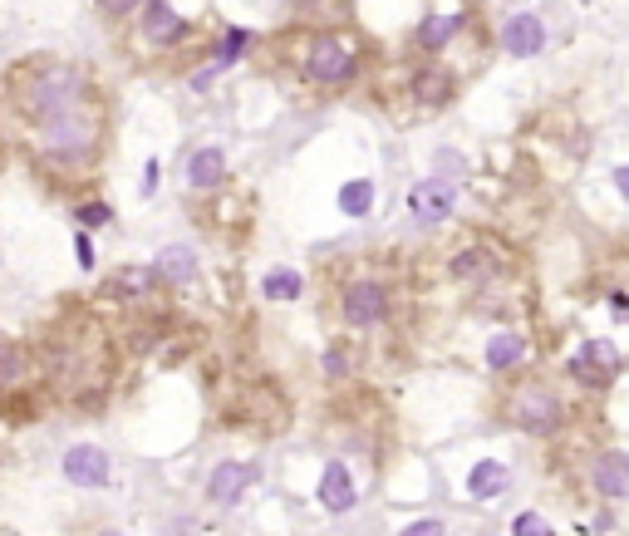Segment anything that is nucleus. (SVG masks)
I'll return each mask as SVG.
<instances>
[{
    "mask_svg": "<svg viewBox=\"0 0 629 536\" xmlns=\"http://www.w3.org/2000/svg\"><path fill=\"white\" fill-rule=\"evenodd\" d=\"M45 369H50L55 394L84 404L109 384V345H104V335L94 325H64V330L50 335Z\"/></svg>",
    "mask_w": 629,
    "mask_h": 536,
    "instance_id": "nucleus-1",
    "label": "nucleus"
},
{
    "mask_svg": "<svg viewBox=\"0 0 629 536\" xmlns=\"http://www.w3.org/2000/svg\"><path fill=\"white\" fill-rule=\"evenodd\" d=\"M84 104V74L74 64H35L15 79V109L25 119L45 123Z\"/></svg>",
    "mask_w": 629,
    "mask_h": 536,
    "instance_id": "nucleus-2",
    "label": "nucleus"
},
{
    "mask_svg": "<svg viewBox=\"0 0 629 536\" xmlns=\"http://www.w3.org/2000/svg\"><path fill=\"white\" fill-rule=\"evenodd\" d=\"M35 138H40V153H45V158H55V163H74V158H84V153L94 148L99 123H94V114L79 104V109H69V114H59V119H45Z\"/></svg>",
    "mask_w": 629,
    "mask_h": 536,
    "instance_id": "nucleus-3",
    "label": "nucleus"
},
{
    "mask_svg": "<svg viewBox=\"0 0 629 536\" xmlns=\"http://www.w3.org/2000/svg\"><path fill=\"white\" fill-rule=\"evenodd\" d=\"M512 418L521 428H531V433H551L561 423V399L546 394V389H521L512 399Z\"/></svg>",
    "mask_w": 629,
    "mask_h": 536,
    "instance_id": "nucleus-4",
    "label": "nucleus"
},
{
    "mask_svg": "<svg viewBox=\"0 0 629 536\" xmlns=\"http://www.w3.org/2000/svg\"><path fill=\"white\" fill-rule=\"evenodd\" d=\"M64 477H69L74 487H104V482H109V453L94 448V443L69 448V453H64Z\"/></svg>",
    "mask_w": 629,
    "mask_h": 536,
    "instance_id": "nucleus-5",
    "label": "nucleus"
},
{
    "mask_svg": "<svg viewBox=\"0 0 629 536\" xmlns=\"http://www.w3.org/2000/svg\"><path fill=\"white\" fill-rule=\"evenodd\" d=\"M571 369H575V379H585V384H605V379L620 369V350H615L610 340H590V345L571 359Z\"/></svg>",
    "mask_w": 629,
    "mask_h": 536,
    "instance_id": "nucleus-6",
    "label": "nucleus"
},
{
    "mask_svg": "<svg viewBox=\"0 0 629 536\" xmlns=\"http://www.w3.org/2000/svg\"><path fill=\"white\" fill-rule=\"evenodd\" d=\"M408 207H413V217L418 222H443L448 212H453V187L448 182H418L413 192H408Z\"/></svg>",
    "mask_w": 629,
    "mask_h": 536,
    "instance_id": "nucleus-7",
    "label": "nucleus"
},
{
    "mask_svg": "<svg viewBox=\"0 0 629 536\" xmlns=\"http://www.w3.org/2000/svg\"><path fill=\"white\" fill-rule=\"evenodd\" d=\"M251 482H256V473H251L246 463H222V468L212 473V482H207V497H212L217 507H236Z\"/></svg>",
    "mask_w": 629,
    "mask_h": 536,
    "instance_id": "nucleus-8",
    "label": "nucleus"
},
{
    "mask_svg": "<svg viewBox=\"0 0 629 536\" xmlns=\"http://www.w3.org/2000/svg\"><path fill=\"white\" fill-rule=\"evenodd\" d=\"M384 310H389L384 286H374V281L349 286V296H344V315H349V325H374V320H384Z\"/></svg>",
    "mask_w": 629,
    "mask_h": 536,
    "instance_id": "nucleus-9",
    "label": "nucleus"
},
{
    "mask_svg": "<svg viewBox=\"0 0 629 536\" xmlns=\"http://www.w3.org/2000/svg\"><path fill=\"white\" fill-rule=\"evenodd\" d=\"M502 45H507V55H516V60L541 55L546 30H541V20H536V15H512V20H507V30H502Z\"/></svg>",
    "mask_w": 629,
    "mask_h": 536,
    "instance_id": "nucleus-10",
    "label": "nucleus"
},
{
    "mask_svg": "<svg viewBox=\"0 0 629 536\" xmlns=\"http://www.w3.org/2000/svg\"><path fill=\"white\" fill-rule=\"evenodd\" d=\"M310 74L325 79V84H340V79L354 74V55L340 50V45H330V40H320V45L310 50Z\"/></svg>",
    "mask_w": 629,
    "mask_h": 536,
    "instance_id": "nucleus-11",
    "label": "nucleus"
},
{
    "mask_svg": "<svg viewBox=\"0 0 629 536\" xmlns=\"http://www.w3.org/2000/svg\"><path fill=\"white\" fill-rule=\"evenodd\" d=\"M595 492L600 497H629V453H600L595 458Z\"/></svg>",
    "mask_w": 629,
    "mask_h": 536,
    "instance_id": "nucleus-12",
    "label": "nucleus"
},
{
    "mask_svg": "<svg viewBox=\"0 0 629 536\" xmlns=\"http://www.w3.org/2000/svg\"><path fill=\"white\" fill-rule=\"evenodd\" d=\"M354 497H359V487H354V477L344 463H330L325 477H320V502L330 507V512H349L354 507Z\"/></svg>",
    "mask_w": 629,
    "mask_h": 536,
    "instance_id": "nucleus-13",
    "label": "nucleus"
},
{
    "mask_svg": "<svg viewBox=\"0 0 629 536\" xmlns=\"http://www.w3.org/2000/svg\"><path fill=\"white\" fill-rule=\"evenodd\" d=\"M30 350L25 345H15V340H0V394H10V389H20L25 379H30Z\"/></svg>",
    "mask_w": 629,
    "mask_h": 536,
    "instance_id": "nucleus-14",
    "label": "nucleus"
},
{
    "mask_svg": "<svg viewBox=\"0 0 629 536\" xmlns=\"http://www.w3.org/2000/svg\"><path fill=\"white\" fill-rule=\"evenodd\" d=\"M143 30H148V40L172 45V40L182 35V15L172 10L168 0H148V10H143Z\"/></svg>",
    "mask_w": 629,
    "mask_h": 536,
    "instance_id": "nucleus-15",
    "label": "nucleus"
},
{
    "mask_svg": "<svg viewBox=\"0 0 629 536\" xmlns=\"http://www.w3.org/2000/svg\"><path fill=\"white\" fill-rule=\"evenodd\" d=\"M512 482V473H507V463H477L472 473H467V492L477 497V502H492V497H502V487Z\"/></svg>",
    "mask_w": 629,
    "mask_h": 536,
    "instance_id": "nucleus-16",
    "label": "nucleus"
},
{
    "mask_svg": "<svg viewBox=\"0 0 629 536\" xmlns=\"http://www.w3.org/2000/svg\"><path fill=\"white\" fill-rule=\"evenodd\" d=\"M227 173V158L217 153V148H202V153H192V163H187V178L192 187H217Z\"/></svg>",
    "mask_w": 629,
    "mask_h": 536,
    "instance_id": "nucleus-17",
    "label": "nucleus"
},
{
    "mask_svg": "<svg viewBox=\"0 0 629 536\" xmlns=\"http://www.w3.org/2000/svg\"><path fill=\"white\" fill-rule=\"evenodd\" d=\"M158 276H163V281H177V286H182V281H192V276H197L192 251H187V246H168V251L158 256Z\"/></svg>",
    "mask_w": 629,
    "mask_h": 536,
    "instance_id": "nucleus-18",
    "label": "nucleus"
},
{
    "mask_svg": "<svg viewBox=\"0 0 629 536\" xmlns=\"http://www.w3.org/2000/svg\"><path fill=\"white\" fill-rule=\"evenodd\" d=\"M521 355H526V340H521L516 330L497 335V340L487 345V364H492V369H512V364H521Z\"/></svg>",
    "mask_w": 629,
    "mask_h": 536,
    "instance_id": "nucleus-19",
    "label": "nucleus"
},
{
    "mask_svg": "<svg viewBox=\"0 0 629 536\" xmlns=\"http://www.w3.org/2000/svg\"><path fill=\"white\" fill-rule=\"evenodd\" d=\"M340 207L349 212V217H364L369 207H374V187L359 178V182H344L340 187Z\"/></svg>",
    "mask_w": 629,
    "mask_h": 536,
    "instance_id": "nucleus-20",
    "label": "nucleus"
},
{
    "mask_svg": "<svg viewBox=\"0 0 629 536\" xmlns=\"http://www.w3.org/2000/svg\"><path fill=\"white\" fill-rule=\"evenodd\" d=\"M261 291H266L271 300H295V296H300V271H286V266H281V271H271V276L261 281Z\"/></svg>",
    "mask_w": 629,
    "mask_h": 536,
    "instance_id": "nucleus-21",
    "label": "nucleus"
},
{
    "mask_svg": "<svg viewBox=\"0 0 629 536\" xmlns=\"http://www.w3.org/2000/svg\"><path fill=\"white\" fill-rule=\"evenodd\" d=\"M458 25H462V15H438V20H428V25H423V45H428V50L448 45V40L458 35Z\"/></svg>",
    "mask_w": 629,
    "mask_h": 536,
    "instance_id": "nucleus-22",
    "label": "nucleus"
},
{
    "mask_svg": "<svg viewBox=\"0 0 629 536\" xmlns=\"http://www.w3.org/2000/svg\"><path fill=\"white\" fill-rule=\"evenodd\" d=\"M453 271H458L462 281H487V256L482 251H462L458 261H453Z\"/></svg>",
    "mask_w": 629,
    "mask_h": 536,
    "instance_id": "nucleus-23",
    "label": "nucleus"
},
{
    "mask_svg": "<svg viewBox=\"0 0 629 536\" xmlns=\"http://www.w3.org/2000/svg\"><path fill=\"white\" fill-rule=\"evenodd\" d=\"M418 99L423 104H443L448 99V74H423L418 79Z\"/></svg>",
    "mask_w": 629,
    "mask_h": 536,
    "instance_id": "nucleus-24",
    "label": "nucleus"
},
{
    "mask_svg": "<svg viewBox=\"0 0 629 536\" xmlns=\"http://www.w3.org/2000/svg\"><path fill=\"white\" fill-rule=\"evenodd\" d=\"M512 536H556V532H551V527H546L536 512H521V517L512 522Z\"/></svg>",
    "mask_w": 629,
    "mask_h": 536,
    "instance_id": "nucleus-25",
    "label": "nucleus"
},
{
    "mask_svg": "<svg viewBox=\"0 0 629 536\" xmlns=\"http://www.w3.org/2000/svg\"><path fill=\"white\" fill-rule=\"evenodd\" d=\"M79 222H84V227H104V222H109V207H104V202H89V207H79Z\"/></svg>",
    "mask_w": 629,
    "mask_h": 536,
    "instance_id": "nucleus-26",
    "label": "nucleus"
},
{
    "mask_svg": "<svg viewBox=\"0 0 629 536\" xmlns=\"http://www.w3.org/2000/svg\"><path fill=\"white\" fill-rule=\"evenodd\" d=\"M241 50H246V30H231L227 45H222V64H231L236 55H241Z\"/></svg>",
    "mask_w": 629,
    "mask_h": 536,
    "instance_id": "nucleus-27",
    "label": "nucleus"
},
{
    "mask_svg": "<svg viewBox=\"0 0 629 536\" xmlns=\"http://www.w3.org/2000/svg\"><path fill=\"white\" fill-rule=\"evenodd\" d=\"M399 536H443V522H408Z\"/></svg>",
    "mask_w": 629,
    "mask_h": 536,
    "instance_id": "nucleus-28",
    "label": "nucleus"
},
{
    "mask_svg": "<svg viewBox=\"0 0 629 536\" xmlns=\"http://www.w3.org/2000/svg\"><path fill=\"white\" fill-rule=\"evenodd\" d=\"M74 251H79V266H94V246H89V237H79Z\"/></svg>",
    "mask_w": 629,
    "mask_h": 536,
    "instance_id": "nucleus-29",
    "label": "nucleus"
},
{
    "mask_svg": "<svg viewBox=\"0 0 629 536\" xmlns=\"http://www.w3.org/2000/svg\"><path fill=\"white\" fill-rule=\"evenodd\" d=\"M99 5H104V10H109V15H123V10H133V5H138V0H99Z\"/></svg>",
    "mask_w": 629,
    "mask_h": 536,
    "instance_id": "nucleus-30",
    "label": "nucleus"
},
{
    "mask_svg": "<svg viewBox=\"0 0 629 536\" xmlns=\"http://www.w3.org/2000/svg\"><path fill=\"white\" fill-rule=\"evenodd\" d=\"M325 364H330V374H335V379L344 374V355H340V350H330V359H325Z\"/></svg>",
    "mask_w": 629,
    "mask_h": 536,
    "instance_id": "nucleus-31",
    "label": "nucleus"
},
{
    "mask_svg": "<svg viewBox=\"0 0 629 536\" xmlns=\"http://www.w3.org/2000/svg\"><path fill=\"white\" fill-rule=\"evenodd\" d=\"M615 187H620V192L629 197V168H620V173H615Z\"/></svg>",
    "mask_w": 629,
    "mask_h": 536,
    "instance_id": "nucleus-32",
    "label": "nucleus"
},
{
    "mask_svg": "<svg viewBox=\"0 0 629 536\" xmlns=\"http://www.w3.org/2000/svg\"><path fill=\"white\" fill-rule=\"evenodd\" d=\"M104 536H118V532H104Z\"/></svg>",
    "mask_w": 629,
    "mask_h": 536,
    "instance_id": "nucleus-33",
    "label": "nucleus"
}]
</instances>
